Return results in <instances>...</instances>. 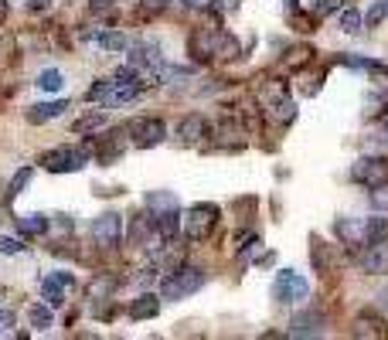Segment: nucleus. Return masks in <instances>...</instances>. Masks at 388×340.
Here are the masks:
<instances>
[{
    "label": "nucleus",
    "instance_id": "nucleus-1",
    "mask_svg": "<svg viewBox=\"0 0 388 340\" xmlns=\"http://www.w3.org/2000/svg\"><path fill=\"white\" fill-rule=\"evenodd\" d=\"M96 157V143H82V147H55L41 157V167L48 174H75Z\"/></svg>",
    "mask_w": 388,
    "mask_h": 340
},
{
    "label": "nucleus",
    "instance_id": "nucleus-2",
    "mask_svg": "<svg viewBox=\"0 0 388 340\" xmlns=\"http://www.w3.org/2000/svg\"><path fill=\"white\" fill-rule=\"evenodd\" d=\"M205 269H198V265H177L174 272L164 279V286H160V296L164 300H188V296H194L201 286H205Z\"/></svg>",
    "mask_w": 388,
    "mask_h": 340
},
{
    "label": "nucleus",
    "instance_id": "nucleus-3",
    "mask_svg": "<svg viewBox=\"0 0 388 340\" xmlns=\"http://www.w3.org/2000/svg\"><path fill=\"white\" fill-rule=\"evenodd\" d=\"M218 218H222L218 205H205V201H201V205L188 208V214H184V238H188V242H205L214 231Z\"/></svg>",
    "mask_w": 388,
    "mask_h": 340
},
{
    "label": "nucleus",
    "instance_id": "nucleus-4",
    "mask_svg": "<svg viewBox=\"0 0 388 340\" xmlns=\"http://www.w3.org/2000/svg\"><path fill=\"white\" fill-rule=\"evenodd\" d=\"M126 133H130V143L136 150H150L157 143H164V119H154V116H140V119H130L126 123Z\"/></svg>",
    "mask_w": 388,
    "mask_h": 340
},
{
    "label": "nucleus",
    "instance_id": "nucleus-5",
    "mask_svg": "<svg viewBox=\"0 0 388 340\" xmlns=\"http://www.w3.org/2000/svg\"><path fill=\"white\" fill-rule=\"evenodd\" d=\"M351 181H354V184H365V188L385 184L388 181V157H358L354 167H351Z\"/></svg>",
    "mask_w": 388,
    "mask_h": 340
},
{
    "label": "nucleus",
    "instance_id": "nucleus-6",
    "mask_svg": "<svg viewBox=\"0 0 388 340\" xmlns=\"http://www.w3.org/2000/svg\"><path fill=\"white\" fill-rule=\"evenodd\" d=\"M307 293H310L307 279L296 276L293 269L276 272V283H272V300L276 303H300V300H307Z\"/></svg>",
    "mask_w": 388,
    "mask_h": 340
},
{
    "label": "nucleus",
    "instance_id": "nucleus-7",
    "mask_svg": "<svg viewBox=\"0 0 388 340\" xmlns=\"http://www.w3.org/2000/svg\"><path fill=\"white\" fill-rule=\"evenodd\" d=\"M222 35L225 31H214V28H194L191 31V38H188V55L194 58V61H212L214 58V51H218V41H222Z\"/></svg>",
    "mask_w": 388,
    "mask_h": 340
},
{
    "label": "nucleus",
    "instance_id": "nucleus-8",
    "mask_svg": "<svg viewBox=\"0 0 388 340\" xmlns=\"http://www.w3.org/2000/svg\"><path fill=\"white\" fill-rule=\"evenodd\" d=\"M126 136H130V133H126V126H123V130H109V133H102L99 140H92V143H96V160L99 164H106V167L116 164L119 157H123V150H126Z\"/></svg>",
    "mask_w": 388,
    "mask_h": 340
},
{
    "label": "nucleus",
    "instance_id": "nucleus-9",
    "mask_svg": "<svg viewBox=\"0 0 388 340\" xmlns=\"http://www.w3.org/2000/svg\"><path fill=\"white\" fill-rule=\"evenodd\" d=\"M92 238H96L102 248H116L119 238H123V218L116 211H106L92 221Z\"/></svg>",
    "mask_w": 388,
    "mask_h": 340
},
{
    "label": "nucleus",
    "instance_id": "nucleus-10",
    "mask_svg": "<svg viewBox=\"0 0 388 340\" xmlns=\"http://www.w3.org/2000/svg\"><path fill=\"white\" fill-rule=\"evenodd\" d=\"M212 133V126H208V119L201 113H188L181 123H177V140L184 143V147H194V143H201L205 136Z\"/></svg>",
    "mask_w": 388,
    "mask_h": 340
},
{
    "label": "nucleus",
    "instance_id": "nucleus-11",
    "mask_svg": "<svg viewBox=\"0 0 388 340\" xmlns=\"http://www.w3.org/2000/svg\"><path fill=\"white\" fill-rule=\"evenodd\" d=\"M324 313H317V310H310V313H300V317H293L290 320V337H320L324 334Z\"/></svg>",
    "mask_w": 388,
    "mask_h": 340
},
{
    "label": "nucleus",
    "instance_id": "nucleus-12",
    "mask_svg": "<svg viewBox=\"0 0 388 340\" xmlns=\"http://www.w3.org/2000/svg\"><path fill=\"white\" fill-rule=\"evenodd\" d=\"M310 262L317 272H334L337 265H341V252L327 242H320V238H313V248H310Z\"/></svg>",
    "mask_w": 388,
    "mask_h": 340
},
{
    "label": "nucleus",
    "instance_id": "nucleus-13",
    "mask_svg": "<svg viewBox=\"0 0 388 340\" xmlns=\"http://www.w3.org/2000/svg\"><path fill=\"white\" fill-rule=\"evenodd\" d=\"M361 269H365L368 276H385L388 272V245L385 242H378V245H365Z\"/></svg>",
    "mask_w": 388,
    "mask_h": 340
},
{
    "label": "nucleus",
    "instance_id": "nucleus-14",
    "mask_svg": "<svg viewBox=\"0 0 388 340\" xmlns=\"http://www.w3.org/2000/svg\"><path fill=\"white\" fill-rule=\"evenodd\" d=\"M160 303H164V296H157V293H140L130 303V320H154L160 313Z\"/></svg>",
    "mask_w": 388,
    "mask_h": 340
},
{
    "label": "nucleus",
    "instance_id": "nucleus-15",
    "mask_svg": "<svg viewBox=\"0 0 388 340\" xmlns=\"http://www.w3.org/2000/svg\"><path fill=\"white\" fill-rule=\"evenodd\" d=\"M388 327L378 313H361L358 320L351 323V337H385Z\"/></svg>",
    "mask_w": 388,
    "mask_h": 340
},
{
    "label": "nucleus",
    "instance_id": "nucleus-16",
    "mask_svg": "<svg viewBox=\"0 0 388 340\" xmlns=\"http://www.w3.org/2000/svg\"><path fill=\"white\" fill-rule=\"evenodd\" d=\"M65 109H68V102H65V99H55V102H38V106H31L24 116H28V123L38 126V123H51V119H59Z\"/></svg>",
    "mask_w": 388,
    "mask_h": 340
},
{
    "label": "nucleus",
    "instance_id": "nucleus-17",
    "mask_svg": "<svg viewBox=\"0 0 388 340\" xmlns=\"http://www.w3.org/2000/svg\"><path fill=\"white\" fill-rule=\"evenodd\" d=\"M14 221H18V231L24 238H38V235H44V231L51 228L48 214H38V211H35V214H18Z\"/></svg>",
    "mask_w": 388,
    "mask_h": 340
},
{
    "label": "nucleus",
    "instance_id": "nucleus-18",
    "mask_svg": "<svg viewBox=\"0 0 388 340\" xmlns=\"http://www.w3.org/2000/svg\"><path fill=\"white\" fill-rule=\"evenodd\" d=\"M290 95V85L283 82V78H266L262 85H259V99H262V109H269L276 102H283Z\"/></svg>",
    "mask_w": 388,
    "mask_h": 340
},
{
    "label": "nucleus",
    "instance_id": "nucleus-19",
    "mask_svg": "<svg viewBox=\"0 0 388 340\" xmlns=\"http://www.w3.org/2000/svg\"><path fill=\"white\" fill-rule=\"evenodd\" d=\"M378 242H388V218H385V211L365 221V245H378Z\"/></svg>",
    "mask_w": 388,
    "mask_h": 340
},
{
    "label": "nucleus",
    "instance_id": "nucleus-20",
    "mask_svg": "<svg viewBox=\"0 0 388 340\" xmlns=\"http://www.w3.org/2000/svg\"><path fill=\"white\" fill-rule=\"evenodd\" d=\"M334 231H337L348 245H365V225H358V221H351V218H337V221H334Z\"/></svg>",
    "mask_w": 388,
    "mask_h": 340
},
{
    "label": "nucleus",
    "instance_id": "nucleus-21",
    "mask_svg": "<svg viewBox=\"0 0 388 340\" xmlns=\"http://www.w3.org/2000/svg\"><path fill=\"white\" fill-rule=\"evenodd\" d=\"M266 116H269L272 123H279V126H286V123H293V119H296V102H293L290 95H286L283 102H276V106H269V109H266Z\"/></svg>",
    "mask_w": 388,
    "mask_h": 340
},
{
    "label": "nucleus",
    "instance_id": "nucleus-22",
    "mask_svg": "<svg viewBox=\"0 0 388 340\" xmlns=\"http://www.w3.org/2000/svg\"><path fill=\"white\" fill-rule=\"evenodd\" d=\"M41 296L48 300V306H61V303H65V286H61L55 276H44V279H41Z\"/></svg>",
    "mask_w": 388,
    "mask_h": 340
},
{
    "label": "nucleus",
    "instance_id": "nucleus-23",
    "mask_svg": "<svg viewBox=\"0 0 388 340\" xmlns=\"http://www.w3.org/2000/svg\"><path fill=\"white\" fill-rule=\"evenodd\" d=\"M28 320L35 330H48L51 323H55V313H51V306H44V303H35L31 310H28Z\"/></svg>",
    "mask_w": 388,
    "mask_h": 340
},
{
    "label": "nucleus",
    "instance_id": "nucleus-24",
    "mask_svg": "<svg viewBox=\"0 0 388 340\" xmlns=\"http://www.w3.org/2000/svg\"><path fill=\"white\" fill-rule=\"evenodd\" d=\"M113 89H116V78H99L96 85L85 92V99H89V102H99V106H106L109 95H113Z\"/></svg>",
    "mask_w": 388,
    "mask_h": 340
},
{
    "label": "nucleus",
    "instance_id": "nucleus-25",
    "mask_svg": "<svg viewBox=\"0 0 388 340\" xmlns=\"http://www.w3.org/2000/svg\"><path fill=\"white\" fill-rule=\"evenodd\" d=\"M31 177H35V170H31V167H20L18 174H14V177H11V184H7V194H4V201H7V205H11V201H14V198H18L20 190L28 188V181H31Z\"/></svg>",
    "mask_w": 388,
    "mask_h": 340
},
{
    "label": "nucleus",
    "instance_id": "nucleus-26",
    "mask_svg": "<svg viewBox=\"0 0 388 340\" xmlns=\"http://www.w3.org/2000/svg\"><path fill=\"white\" fill-rule=\"evenodd\" d=\"M361 20H365V18H361L354 7L337 11V24H341V31H344V35H358V31H361Z\"/></svg>",
    "mask_w": 388,
    "mask_h": 340
},
{
    "label": "nucleus",
    "instance_id": "nucleus-27",
    "mask_svg": "<svg viewBox=\"0 0 388 340\" xmlns=\"http://www.w3.org/2000/svg\"><path fill=\"white\" fill-rule=\"evenodd\" d=\"M35 85H38L41 92H59L61 85H65V78H61L59 68H44V72L38 75V82H35Z\"/></svg>",
    "mask_w": 388,
    "mask_h": 340
},
{
    "label": "nucleus",
    "instance_id": "nucleus-28",
    "mask_svg": "<svg viewBox=\"0 0 388 340\" xmlns=\"http://www.w3.org/2000/svg\"><path fill=\"white\" fill-rule=\"evenodd\" d=\"M116 283H119L116 276H102V279L96 276V279L89 283V296H92V300H96V296H99V300H106V296L116 289Z\"/></svg>",
    "mask_w": 388,
    "mask_h": 340
},
{
    "label": "nucleus",
    "instance_id": "nucleus-29",
    "mask_svg": "<svg viewBox=\"0 0 388 340\" xmlns=\"http://www.w3.org/2000/svg\"><path fill=\"white\" fill-rule=\"evenodd\" d=\"M214 58H218V61H232V58H238V41H235L232 35H222V41H218V51H214Z\"/></svg>",
    "mask_w": 388,
    "mask_h": 340
},
{
    "label": "nucleus",
    "instance_id": "nucleus-30",
    "mask_svg": "<svg viewBox=\"0 0 388 340\" xmlns=\"http://www.w3.org/2000/svg\"><path fill=\"white\" fill-rule=\"evenodd\" d=\"M368 194H371V208L385 211V214H388V181H385V184H375V188H368Z\"/></svg>",
    "mask_w": 388,
    "mask_h": 340
},
{
    "label": "nucleus",
    "instance_id": "nucleus-31",
    "mask_svg": "<svg viewBox=\"0 0 388 340\" xmlns=\"http://www.w3.org/2000/svg\"><path fill=\"white\" fill-rule=\"evenodd\" d=\"M368 72H371V82H375V89H378L382 95H388V65H375V61H371Z\"/></svg>",
    "mask_w": 388,
    "mask_h": 340
},
{
    "label": "nucleus",
    "instance_id": "nucleus-32",
    "mask_svg": "<svg viewBox=\"0 0 388 340\" xmlns=\"http://www.w3.org/2000/svg\"><path fill=\"white\" fill-rule=\"evenodd\" d=\"M337 11H344V0H317L313 4V18H327V14H337Z\"/></svg>",
    "mask_w": 388,
    "mask_h": 340
},
{
    "label": "nucleus",
    "instance_id": "nucleus-33",
    "mask_svg": "<svg viewBox=\"0 0 388 340\" xmlns=\"http://www.w3.org/2000/svg\"><path fill=\"white\" fill-rule=\"evenodd\" d=\"M385 14H388V0H375V7H371L368 14H365L368 28H378V24L385 20Z\"/></svg>",
    "mask_w": 388,
    "mask_h": 340
},
{
    "label": "nucleus",
    "instance_id": "nucleus-34",
    "mask_svg": "<svg viewBox=\"0 0 388 340\" xmlns=\"http://www.w3.org/2000/svg\"><path fill=\"white\" fill-rule=\"evenodd\" d=\"M171 0H140V14L143 18H154V14H164Z\"/></svg>",
    "mask_w": 388,
    "mask_h": 340
},
{
    "label": "nucleus",
    "instance_id": "nucleus-35",
    "mask_svg": "<svg viewBox=\"0 0 388 340\" xmlns=\"http://www.w3.org/2000/svg\"><path fill=\"white\" fill-rule=\"evenodd\" d=\"M99 44L106 51H126V38L123 35H99Z\"/></svg>",
    "mask_w": 388,
    "mask_h": 340
},
{
    "label": "nucleus",
    "instance_id": "nucleus-36",
    "mask_svg": "<svg viewBox=\"0 0 388 340\" xmlns=\"http://www.w3.org/2000/svg\"><path fill=\"white\" fill-rule=\"evenodd\" d=\"M293 58H286V68H290V72H296V68H300V65H307V61H310V48H296V51H290Z\"/></svg>",
    "mask_w": 388,
    "mask_h": 340
},
{
    "label": "nucleus",
    "instance_id": "nucleus-37",
    "mask_svg": "<svg viewBox=\"0 0 388 340\" xmlns=\"http://www.w3.org/2000/svg\"><path fill=\"white\" fill-rule=\"evenodd\" d=\"M147 205H150V208H177V198L174 194H150V198H147Z\"/></svg>",
    "mask_w": 388,
    "mask_h": 340
},
{
    "label": "nucleus",
    "instance_id": "nucleus-38",
    "mask_svg": "<svg viewBox=\"0 0 388 340\" xmlns=\"http://www.w3.org/2000/svg\"><path fill=\"white\" fill-rule=\"evenodd\" d=\"M18 252H24V242H20V238H11V235L0 238V255H18Z\"/></svg>",
    "mask_w": 388,
    "mask_h": 340
},
{
    "label": "nucleus",
    "instance_id": "nucleus-39",
    "mask_svg": "<svg viewBox=\"0 0 388 340\" xmlns=\"http://www.w3.org/2000/svg\"><path fill=\"white\" fill-rule=\"evenodd\" d=\"M102 123H106V116H85V119H78L75 123V133H89V130H99V126H102Z\"/></svg>",
    "mask_w": 388,
    "mask_h": 340
},
{
    "label": "nucleus",
    "instance_id": "nucleus-40",
    "mask_svg": "<svg viewBox=\"0 0 388 340\" xmlns=\"http://www.w3.org/2000/svg\"><path fill=\"white\" fill-rule=\"evenodd\" d=\"M51 4H55V0H31V4H28V7H31V11H35V14H38V11H48V7H51Z\"/></svg>",
    "mask_w": 388,
    "mask_h": 340
},
{
    "label": "nucleus",
    "instance_id": "nucleus-41",
    "mask_svg": "<svg viewBox=\"0 0 388 340\" xmlns=\"http://www.w3.org/2000/svg\"><path fill=\"white\" fill-rule=\"evenodd\" d=\"M89 7H92V11H109L113 0H89Z\"/></svg>",
    "mask_w": 388,
    "mask_h": 340
},
{
    "label": "nucleus",
    "instance_id": "nucleus-42",
    "mask_svg": "<svg viewBox=\"0 0 388 340\" xmlns=\"http://www.w3.org/2000/svg\"><path fill=\"white\" fill-rule=\"evenodd\" d=\"M55 279H59V283H61V286L75 283V276H72V272H55Z\"/></svg>",
    "mask_w": 388,
    "mask_h": 340
},
{
    "label": "nucleus",
    "instance_id": "nucleus-43",
    "mask_svg": "<svg viewBox=\"0 0 388 340\" xmlns=\"http://www.w3.org/2000/svg\"><path fill=\"white\" fill-rule=\"evenodd\" d=\"M7 323H14V317H11V313H0V330H4Z\"/></svg>",
    "mask_w": 388,
    "mask_h": 340
},
{
    "label": "nucleus",
    "instance_id": "nucleus-44",
    "mask_svg": "<svg viewBox=\"0 0 388 340\" xmlns=\"http://www.w3.org/2000/svg\"><path fill=\"white\" fill-rule=\"evenodd\" d=\"M382 133H385V140H388V119H385V123H382Z\"/></svg>",
    "mask_w": 388,
    "mask_h": 340
},
{
    "label": "nucleus",
    "instance_id": "nucleus-45",
    "mask_svg": "<svg viewBox=\"0 0 388 340\" xmlns=\"http://www.w3.org/2000/svg\"><path fill=\"white\" fill-rule=\"evenodd\" d=\"M194 4H198V0H184V7H194Z\"/></svg>",
    "mask_w": 388,
    "mask_h": 340
}]
</instances>
